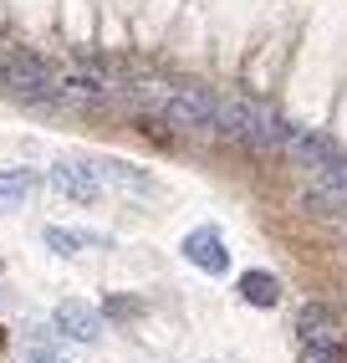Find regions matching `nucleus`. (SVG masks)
<instances>
[{"instance_id": "2", "label": "nucleus", "mask_w": 347, "mask_h": 363, "mask_svg": "<svg viewBox=\"0 0 347 363\" xmlns=\"http://www.w3.org/2000/svg\"><path fill=\"white\" fill-rule=\"evenodd\" d=\"M215 128L230 133L235 143H251V149H281L291 123H281V113H271L261 103H245V98H225L215 108Z\"/></svg>"}, {"instance_id": "10", "label": "nucleus", "mask_w": 347, "mask_h": 363, "mask_svg": "<svg viewBox=\"0 0 347 363\" xmlns=\"http://www.w3.org/2000/svg\"><path fill=\"white\" fill-rule=\"evenodd\" d=\"M36 174L31 169H11V174H0V210H21L31 195H36Z\"/></svg>"}, {"instance_id": "15", "label": "nucleus", "mask_w": 347, "mask_h": 363, "mask_svg": "<svg viewBox=\"0 0 347 363\" xmlns=\"http://www.w3.org/2000/svg\"><path fill=\"white\" fill-rule=\"evenodd\" d=\"M0 343H6V333H0Z\"/></svg>"}, {"instance_id": "9", "label": "nucleus", "mask_w": 347, "mask_h": 363, "mask_svg": "<svg viewBox=\"0 0 347 363\" xmlns=\"http://www.w3.org/2000/svg\"><path fill=\"white\" fill-rule=\"evenodd\" d=\"M317 200H332V205H347V159H332L317 169V184H312Z\"/></svg>"}, {"instance_id": "3", "label": "nucleus", "mask_w": 347, "mask_h": 363, "mask_svg": "<svg viewBox=\"0 0 347 363\" xmlns=\"http://www.w3.org/2000/svg\"><path fill=\"white\" fill-rule=\"evenodd\" d=\"M215 98L205 87H174V92H159V103H154V113L164 118V123H174V128H189V133H210L215 128Z\"/></svg>"}, {"instance_id": "6", "label": "nucleus", "mask_w": 347, "mask_h": 363, "mask_svg": "<svg viewBox=\"0 0 347 363\" xmlns=\"http://www.w3.org/2000/svg\"><path fill=\"white\" fill-rule=\"evenodd\" d=\"M184 261H194L200 272H210V277H220L230 266V251H225V235H220L215 225H200V230H189L184 235Z\"/></svg>"}, {"instance_id": "11", "label": "nucleus", "mask_w": 347, "mask_h": 363, "mask_svg": "<svg viewBox=\"0 0 347 363\" xmlns=\"http://www.w3.org/2000/svg\"><path fill=\"white\" fill-rule=\"evenodd\" d=\"M41 240H46V246H52L57 256H77L82 246H108L103 235H87V230H67V225H46V230H41Z\"/></svg>"}, {"instance_id": "5", "label": "nucleus", "mask_w": 347, "mask_h": 363, "mask_svg": "<svg viewBox=\"0 0 347 363\" xmlns=\"http://www.w3.org/2000/svg\"><path fill=\"white\" fill-rule=\"evenodd\" d=\"M46 184H52V189H62V195H67V200H77V205L103 200V179L92 174V164H77V159L52 164V169H46Z\"/></svg>"}, {"instance_id": "14", "label": "nucleus", "mask_w": 347, "mask_h": 363, "mask_svg": "<svg viewBox=\"0 0 347 363\" xmlns=\"http://www.w3.org/2000/svg\"><path fill=\"white\" fill-rule=\"evenodd\" d=\"M26 363H62V353L52 343H41V337H31V348H26Z\"/></svg>"}, {"instance_id": "12", "label": "nucleus", "mask_w": 347, "mask_h": 363, "mask_svg": "<svg viewBox=\"0 0 347 363\" xmlns=\"http://www.w3.org/2000/svg\"><path fill=\"white\" fill-rule=\"evenodd\" d=\"M240 297H245V302H256V307H276L281 281L271 277V272H245V277H240Z\"/></svg>"}, {"instance_id": "4", "label": "nucleus", "mask_w": 347, "mask_h": 363, "mask_svg": "<svg viewBox=\"0 0 347 363\" xmlns=\"http://www.w3.org/2000/svg\"><path fill=\"white\" fill-rule=\"evenodd\" d=\"M52 328L62 333V337H72V343H103V333H108V323H103V312H97L92 302H62L57 312H52Z\"/></svg>"}, {"instance_id": "7", "label": "nucleus", "mask_w": 347, "mask_h": 363, "mask_svg": "<svg viewBox=\"0 0 347 363\" xmlns=\"http://www.w3.org/2000/svg\"><path fill=\"white\" fill-rule=\"evenodd\" d=\"M281 149H286L296 164H307V169H322V164L337 159V143H332L327 133H312V128H291Z\"/></svg>"}, {"instance_id": "8", "label": "nucleus", "mask_w": 347, "mask_h": 363, "mask_svg": "<svg viewBox=\"0 0 347 363\" xmlns=\"http://www.w3.org/2000/svg\"><path fill=\"white\" fill-rule=\"evenodd\" d=\"M92 174L103 179V184H118V189H133V195H148V189H154V179H148L143 169H133V164H123V159H92Z\"/></svg>"}, {"instance_id": "13", "label": "nucleus", "mask_w": 347, "mask_h": 363, "mask_svg": "<svg viewBox=\"0 0 347 363\" xmlns=\"http://www.w3.org/2000/svg\"><path fill=\"white\" fill-rule=\"evenodd\" d=\"M307 337V363H347V353H342V343L322 328V333H302Z\"/></svg>"}, {"instance_id": "1", "label": "nucleus", "mask_w": 347, "mask_h": 363, "mask_svg": "<svg viewBox=\"0 0 347 363\" xmlns=\"http://www.w3.org/2000/svg\"><path fill=\"white\" fill-rule=\"evenodd\" d=\"M0 92L21 108H57V72L31 46H0Z\"/></svg>"}]
</instances>
